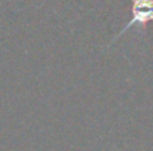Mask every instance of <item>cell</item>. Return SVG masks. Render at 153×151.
Wrapping results in <instances>:
<instances>
[{
  "label": "cell",
  "instance_id": "6da1fadb",
  "mask_svg": "<svg viewBox=\"0 0 153 151\" xmlns=\"http://www.w3.org/2000/svg\"><path fill=\"white\" fill-rule=\"evenodd\" d=\"M129 1H131V19L111 39L110 45H113L119 37H122L132 27H137L138 30H141L143 34H146L149 24L153 22V0H129Z\"/></svg>",
  "mask_w": 153,
  "mask_h": 151
}]
</instances>
